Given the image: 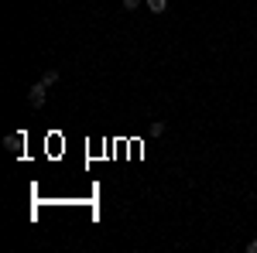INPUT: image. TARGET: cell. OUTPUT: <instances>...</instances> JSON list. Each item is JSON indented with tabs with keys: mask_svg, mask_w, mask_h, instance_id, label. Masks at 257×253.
<instances>
[{
	"mask_svg": "<svg viewBox=\"0 0 257 253\" xmlns=\"http://www.w3.org/2000/svg\"><path fill=\"white\" fill-rule=\"evenodd\" d=\"M148 4V11H155V14H165L168 11V0H144Z\"/></svg>",
	"mask_w": 257,
	"mask_h": 253,
	"instance_id": "3957f363",
	"label": "cell"
},
{
	"mask_svg": "<svg viewBox=\"0 0 257 253\" xmlns=\"http://www.w3.org/2000/svg\"><path fill=\"white\" fill-rule=\"evenodd\" d=\"M41 82H48V86H55V82H59V72H55V69H48V72L41 76Z\"/></svg>",
	"mask_w": 257,
	"mask_h": 253,
	"instance_id": "277c9868",
	"label": "cell"
},
{
	"mask_svg": "<svg viewBox=\"0 0 257 253\" xmlns=\"http://www.w3.org/2000/svg\"><path fill=\"white\" fill-rule=\"evenodd\" d=\"M4 144H7L11 151H21V147H24V134H11L7 140H4Z\"/></svg>",
	"mask_w": 257,
	"mask_h": 253,
	"instance_id": "7a4b0ae2",
	"label": "cell"
},
{
	"mask_svg": "<svg viewBox=\"0 0 257 253\" xmlns=\"http://www.w3.org/2000/svg\"><path fill=\"white\" fill-rule=\"evenodd\" d=\"M144 0H123V11H138Z\"/></svg>",
	"mask_w": 257,
	"mask_h": 253,
	"instance_id": "8992f818",
	"label": "cell"
},
{
	"mask_svg": "<svg viewBox=\"0 0 257 253\" xmlns=\"http://www.w3.org/2000/svg\"><path fill=\"white\" fill-rule=\"evenodd\" d=\"M247 253H257V239H250V243H247Z\"/></svg>",
	"mask_w": 257,
	"mask_h": 253,
	"instance_id": "52a82bcc",
	"label": "cell"
},
{
	"mask_svg": "<svg viewBox=\"0 0 257 253\" xmlns=\"http://www.w3.org/2000/svg\"><path fill=\"white\" fill-rule=\"evenodd\" d=\"M45 96H48V82H41V79H38V82L28 89V103H31L35 110H41V106H45Z\"/></svg>",
	"mask_w": 257,
	"mask_h": 253,
	"instance_id": "6da1fadb",
	"label": "cell"
},
{
	"mask_svg": "<svg viewBox=\"0 0 257 253\" xmlns=\"http://www.w3.org/2000/svg\"><path fill=\"white\" fill-rule=\"evenodd\" d=\"M148 130H151V134H155V137H161V134H165V123H161V120H155V123H151Z\"/></svg>",
	"mask_w": 257,
	"mask_h": 253,
	"instance_id": "5b68a950",
	"label": "cell"
}]
</instances>
